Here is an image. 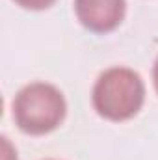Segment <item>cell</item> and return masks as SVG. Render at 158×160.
<instances>
[{
  "label": "cell",
  "mask_w": 158,
  "mask_h": 160,
  "mask_svg": "<svg viewBox=\"0 0 158 160\" xmlns=\"http://www.w3.org/2000/svg\"><path fill=\"white\" fill-rule=\"evenodd\" d=\"M153 84H155V89L158 93V58L155 62V65H153Z\"/></svg>",
  "instance_id": "cell-6"
},
{
  "label": "cell",
  "mask_w": 158,
  "mask_h": 160,
  "mask_svg": "<svg viewBox=\"0 0 158 160\" xmlns=\"http://www.w3.org/2000/svg\"><path fill=\"white\" fill-rule=\"evenodd\" d=\"M125 0H75V13L84 28L95 34L116 30L125 17Z\"/></svg>",
  "instance_id": "cell-3"
},
{
  "label": "cell",
  "mask_w": 158,
  "mask_h": 160,
  "mask_svg": "<svg viewBox=\"0 0 158 160\" xmlns=\"http://www.w3.org/2000/svg\"><path fill=\"white\" fill-rule=\"evenodd\" d=\"M65 112L63 93L47 82L24 86L13 99V119L24 134L41 136L56 130L65 119Z\"/></svg>",
  "instance_id": "cell-2"
},
{
  "label": "cell",
  "mask_w": 158,
  "mask_h": 160,
  "mask_svg": "<svg viewBox=\"0 0 158 160\" xmlns=\"http://www.w3.org/2000/svg\"><path fill=\"white\" fill-rule=\"evenodd\" d=\"M2 145H4V160H17V153L9 145L7 138H2Z\"/></svg>",
  "instance_id": "cell-5"
},
{
  "label": "cell",
  "mask_w": 158,
  "mask_h": 160,
  "mask_svg": "<svg viewBox=\"0 0 158 160\" xmlns=\"http://www.w3.org/2000/svg\"><path fill=\"white\" fill-rule=\"evenodd\" d=\"M15 4H19L24 9H32V11H39V9H47L50 8L56 0H13Z\"/></svg>",
  "instance_id": "cell-4"
},
{
  "label": "cell",
  "mask_w": 158,
  "mask_h": 160,
  "mask_svg": "<svg viewBox=\"0 0 158 160\" xmlns=\"http://www.w3.org/2000/svg\"><path fill=\"white\" fill-rule=\"evenodd\" d=\"M145 101V84L128 67H110L99 75L93 86L91 102L95 112L110 121L134 118Z\"/></svg>",
  "instance_id": "cell-1"
},
{
  "label": "cell",
  "mask_w": 158,
  "mask_h": 160,
  "mask_svg": "<svg viewBox=\"0 0 158 160\" xmlns=\"http://www.w3.org/2000/svg\"><path fill=\"white\" fill-rule=\"evenodd\" d=\"M50 160H54V158H50Z\"/></svg>",
  "instance_id": "cell-7"
}]
</instances>
